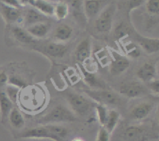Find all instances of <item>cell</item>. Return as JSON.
Returning a JSON list of instances; mask_svg holds the SVG:
<instances>
[{"mask_svg":"<svg viewBox=\"0 0 159 141\" xmlns=\"http://www.w3.org/2000/svg\"><path fill=\"white\" fill-rule=\"evenodd\" d=\"M68 130L66 127L57 124H46L33 127L17 135L20 139H51L54 141H67Z\"/></svg>","mask_w":159,"mask_h":141,"instance_id":"cell-1","label":"cell"},{"mask_svg":"<svg viewBox=\"0 0 159 141\" xmlns=\"http://www.w3.org/2000/svg\"><path fill=\"white\" fill-rule=\"evenodd\" d=\"M77 116L70 108L63 105H57L37 120L40 125L71 122L77 120Z\"/></svg>","mask_w":159,"mask_h":141,"instance_id":"cell-2","label":"cell"},{"mask_svg":"<svg viewBox=\"0 0 159 141\" xmlns=\"http://www.w3.org/2000/svg\"><path fill=\"white\" fill-rule=\"evenodd\" d=\"M65 98L71 110L75 116L85 117L91 113L92 109L94 108L95 102L76 92L68 91L65 94Z\"/></svg>","mask_w":159,"mask_h":141,"instance_id":"cell-3","label":"cell"},{"mask_svg":"<svg viewBox=\"0 0 159 141\" xmlns=\"http://www.w3.org/2000/svg\"><path fill=\"white\" fill-rule=\"evenodd\" d=\"M87 95L100 105H119L121 104V98L113 91L107 89L87 90L85 91Z\"/></svg>","mask_w":159,"mask_h":141,"instance_id":"cell-4","label":"cell"},{"mask_svg":"<svg viewBox=\"0 0 159 141\" xmlns=\"http://www.w3.org/2000/svg\"><path fill=\"white\" fill-rule=\"evenodd\" d=\"M115 12L116 6L113 3H111L100 12L95 22V28L98 32L108 33L111 30Z\"/></svg>","mask_w":159,"mask_h":141,"instance_id":"cell-5","label":"cell"},{"mask_svg":"<svg viewBox=\"0 0 159 141\" xmlns=\"http://www.w3.org/2000/svg\"><path fill=\"white\" fill-rule=\"evenodd\" d=\"M125 141H148L150 138V130L144 125H128L121 135Z\"/></svg>","mask_w":159,"mask_h":141,"instance_id":"cell-6","label":"cell"},{"mask_svg":"<svg viewBox=\"0 0 159 141\" xmlns=\"http://www.w3.org/2000/svg\"><path fill=\"white\" fill-rule=\"evenodd\" d=\"M120 93L130 99H135L144 95L146 88L144 85L138 81H129L123 82L120 85Z\"/></svg>","mask_w":159,"mask_h":141,"instance_id":"cell-7","label":"cell"},{"mask_svg":"<svg viewBox=\"0 0 159 141\" xmlns=\"http://www.w3.org/2000/svg\"><path fill=\"white\" fill-rule=\"evenodd\" d=\"M130 67V60L125 56L118 53H113V60L110 65V72L113 76L120 75Z\"/></svg>","mask_w":159,"mask_h":141,"instance_id":"cell-8","label":"cell"},{"mask_svg":"<svg viewBox=\"0 0 159 141\" xmlns=\"http://www.w3.org/2000/svg\"><path fill=\"white\" fill-rule=\"evenodd\" d=\"M136 75L142 82L148 83L156 77V64L155 61H147L138 68Z\"/></svg>","mask_w":159,"mask_h":141,"instance_id":"cell-9","label":"cell"},{"mask_svg":"<svg viewBox=\"0 0 159 141\" xmlns=\"http://www.w3.org/2000/svg\"><path fill=\"white\" fill-rule=\"evenodd\" d=\"M154 108V104L151 102H143L137 104L130 110L129 116L136 121L142 120L148 116Z\"/></svg>","mask_w":159,"mask_h":141,"instance_id":"cell-10","label":"cell"},{"mask_svg":"<svg viewBox=\"0 0 159 141\" xmlns=\"http://www.w3.org/2000/svg\"><path fill=\"white\" fill-rule=\"evenodd\" d=\"M134 37L138 46L148 54H154L159 51V40L158 38L143 37L138 33H135Z\"/></svg>","mask_w":159,"mask_h":141,"instance_id":"cell-11","label":"cell"},{"mask_svg":"<svg viewBox=\"0 0 159 141\" xmlns=\"http://www.w3.org/2000/svg\"><path fill=\"white\" fill-rule=\"evenodd\" d=\"M0 13L8 23L20 22L22 19V12L19 8L12 7L0 2Z\"/></svg>","mask_w":159,"mask_h":141,"instance_id":"cell-12","label":"cell"},{"mask_svg":"<svg viewBox=\"0 0 159 141\" xmlns=\"http://www.w3.org/2000/svg\"><path fill=\"white\" fill-rule=\"evenodd\" d=\"M80 68L84 82L90 88H95V89H105L107 88V85L105 82L102 79L99 78L95 73L90 72L83 67H81Z\"/></svg>","mask_w":159,"mask_h":141,"instance_id":"cell-13","label":"cell"},{"mask_svg":"<svg viewBox=\"0 0 159 141\" xmlns=\"http://www.w3.org/2000/svg\"><path fill=\"white\" fill-rule=\"evenodd\" d=\"M75 55L78 61L83 63L91 56V41L89 38H85L78 44L75 51Z\"/></svg>","mask_w":159,"mask_h":141,"instance_id":"cell-14","label":"cell"},{"mask_svg":"<svg viewBox=\"0 0 159 141\" xmlns=\"http://www.w3.org/2000/svg\"><path fill=\"white\" fill-rule=\"evenodd\" d=\"M13 108V103L8 98L5 91L0 90V120L2 124H6L11 110Z\"/></svg>","mask_w":159,"mask_h":141,"instance_id":"cell-15","label":"cell"},{"mask_svg":"<svg viewBox=\"0 0 159 141\" xmlns=\"http://www.w3.org/2000/svg\"><path fill=\"white\" fill-rule=\"evenodd\" d=\"M48 17L47 15H43L34 8L28 9L24 15L25 24L28 26L38 23H43L48 21Z\"/></svg>","mask_w":159,"mask_h":141,"instance_id":"cell-16","label":"cell"},{"mask_svg":"<svg viewBox=\"0 0 159 141\" xmlns=\"http://www.w3.org/2000/svg\"><path fill=\"white\" fill-rule=\"evenodd\" d=\"M68 47L65 44L59 43H50L45 45L43 51L45 54L56 58H61L66 54Z\"/></svg>","mask_w":159,"mask_h":141,"instance_id":"cell-17","label":"cell"},{"mask_svg":"<svg viewBox=\"0 0 159 141\" xmlns=\"http://www.w3.org/2000/svg\"><path fill=\"white\" fill-rule=\"evenodd\" d=\"M50 29H51V24L47 22H43V23H38L28 26L26 31L33 37L41 38V37H45L49 33Z\"/></svg>","mask_w":159,"mask_h":141,"instance_id":"cell-18","label":"cell"},{"mask_svg":"<svg viewBox=\"0 0 159 141\" xmlns=\"http://www.w3.org/2000/svg\"><path fill=\"white\" fill-rule=\"evenodd\" d=\"M29 4L47 16L54 15V5L50 2L46 0H30Z\"/></svg>","mask_w":159,"mask_h":141,"instance_id":"cell-19","label":"cell"},{"mask_svg":"<svg viewBox=\"0 0 159 141\" xmlns=\"http://www.w3.org/2000/svg\"><path fill=\"white\" fill-rule=\"evenodd\" d=\"M12 36L17 41L22 43H30L34 41V39L26 29L20 26H15L11 29Z\"/></svg>","mask_w":159,"mask_h":141,"instance_id":"cell-20","label":"cell"},{"mask_svg":"<svg viewBox=\"0 0 159 141\" xmlns=\"http://www.w3.org/2000/svg\"><path fill=\"white\" fill-rule=\"evenodd\" d=\"M8 120L10 122L11 126L16 130L22 129L25 125V119L21 112L17 108H12L8 117Z\"/></svg>","mask_w":159,"mask_h":141,"instance_id":"cell-21","label":"cell"},{"mask_svg":"<svg viewBox=\"0 0 159 141\" xmlns=\"http://www.w3.org/2000/svg\"><path fill=\"white\" fill-rule=\"evenodd\" d=\"M73 29L68 24H61L55 29L54 37L56 40L60 41H66L71 37Z\"/></svg>","mask_w":159,"mask_h":141,"instance_id":"cell-22","label":"cell"},{"mask_svg":"<svg viewBox=\"0 0 159 141\" xmlns=\"http://www.w3.org/2000/svg\"><path fill=\"white\" fill-rule=\"evenodd\" d=\"M100 0H85V12L88 18H93L100 10Z\"/></svg>","mask_w":159,"mask_h":141,"instance_id":"cell-23","label":"cell"},{"mask_svg":"<svg viewBox=\"0 0 159 141\" xmlns=\"http://www.w3.org/2000/svg\"><path fill=\"white\" fill-rule=\"evenodd\" d=\"M119 119L120 113L118 112L116 110L111 109L110 110V111H108L107 121H106L104 127H105L106 130H107L109 133H111L112 132L115 130V128H116V125H117L118 123V121H119Z\"/></svg>","mask_w":159,"mask_h":141,"instance_id":"cell-24","label":"cell"},{"mask_svg":"<svg viewBox=\"0 0 159 141\" xmlns=\"http://www.w3.org/2000/svg\"><path fill=\"white\" fill-rule=\"evenodd\" d=\"M68 14V6L65 2H58L54 6V15L58 20H65Z\"/></svg>","mask_w":159,"mask_h":141,"instance_id":"cell-25","label":"cell"},{"mask_svg":"<svg viewBox=\"0 0 159 141\" xmlns=\"http://www.w3.org/2000/svg\"><path fill=\"white\" fill-rule=\"evenodd\" d=\"M130 33H131V29H130V26L127 23L121 22L116 25L114 30V35L117 40H120V39L124 38V37L130 34Z\"/></svg>","mask_w":159,"mask_h":141,"instance_id":"cell-26","label":"cell"},{"mask_svg":"<svg viewBox=\"0 0 159 141\" xmlns=\"http://www.w3.org/2000/svg\"><path fill=\"white\" fill-rule=\"evenodd\" d=\"M125 51L127 56L131 58H138L141 55V47L134 43H130L125 46Z\"/></svg>","mask_w":159,"mask_h":141,"instance_id":"cell-27","label":"cell"},{"mask_svg":"<svg viewBox=\"0 0 159 141\" xmlns=\"http://www.w3.org/2000/svg\"><path fill=\"white\" fill-rule=\"evenodd\" d=\"M94 108H96V113H97L98 116V120H99V123H100L101 126H104L106 123V121H107V108H106L104 105H100V104L95 103Z\"/></svg>","mask_w":159,"mask_h":141,"instance_id":"cell-28","label":"cell"},{"mask_svg":"<svg viewBox=\"0 0 159 141\" xmlns=\"http://www.w3.org/2000/svg\"><path fill=\"white\" fill-rule=\"evenodd\" d=\"M19 91H20V88H18L16 86H13V85H9L6 87L5 93H6V95L8 96V98L10 99L12 103H16L17 99H18Z\"/></svg>","mask_w":159,"mask_h":141,"instance_id":"cell-29","label":"cell"},{"mask_svg":"<svg viewBox=\"0 0 159 141\" xmlns=\"http://www.w3.org/2000/svg\"><path fill=\"white\" fill-rule=\"evenodd\" d=\"M146 8L148 12L152 15H158L159 0H148Z\"/></svg>","mask_w":159,"mask_h":141,"instance_id":"cell-30","label":"cell"},{"mask_svg":"<svg viewBox=\"0 0 159 141\" xmlns=\"http://www.w3.org/2000/svg\"><path fill=\"white\" fill-rule=\"evenodd\" d=\"M8 83L11 85L17 87L18 88H23L26 87V83L23 78L19 76H10L8 77Z\"/></svg>","mask_w":159,"mask_h":141,"instance_id":"cell-31","label":"cell"},{"mask_svg":"<svg viewBox=\"0 0 159 141\" xmlns=\"http://www.w3.org/2000/svg\"><path fill=\"white\" fill-rule=\"evenodd\" d=\"M110 133L106 130L104 126H101L99 130L96 141H110Z\"/></svg>","mask_w":159,"mask_h":141,"instance_id":"cell-32","label":"cell"},{"mask_svg":"<svg viewBox=\"0 0 159 141\" xmlns=\"http://www.w3.org/2000/svg\"><path fill=\"white\" fill-rule=\"evenodd\" d=\"M148 87L153 94L158 95L159 93V81L158 79H154L148 82Z\"/></svg>","mask_w":159,"mask_h":141,"instance_id":"cell-33","label":"cell"},{"mask_svg":"<svg viewBox=\"0 0 159 141\" xmlns=\"http://www.w3.org/2000/svg\"><path fill=\"white\" fill-rule=\"evenodd\" d=\"M145 0H130L128 3V10L130 12L133 9H136V8L139 7L144 2Z\"/></svg>","mask_w":159,"mask_h":141,"instance_id":"cell-34","label":"cell"},{"mask_svg":"<svg viewBox=\"0 0 159 141\" xmlns=\"http://www.w3.org/2000/svg\"><path fill=\"white\" fill-rule=\"evenodd\" d=\"M8 77L9 76L4 71H0V90L2 89L8 84Z\"/></svg>","mask_w":159,"mask_h":141,"instance_id":"cell-35","label":"cell"},{"mask_svg":"<svg viewBox=\"0 0 159 141\" xmlns=\"http://www.w3.org/2000/svg\"><path fill=\"white\" fill-rule=\"evenodd\" d=\"M0 2L7 5V6H12V7L19 8V9L20 7V3L19 2L18 0H0Z\"/></svg>","mask_w":159,"mask_h":141,"instance_id":"cell-36","label":"cell"},{"mask_svg":"<svg viewBox=\"0 0 159 141\" xmlns=\"http://www.w3.org/2000/svg\"><path fill=\"white\" fill-rule=\"evenodd\" d=\"M68 3L76 10H79L81 8V0H68Z\"/></svg>","mask_w":159,"mask_h":141,"instance_id":"cell-37","label":"cell"},{"mask_svg":"<svg viewBox=\"0 0 159 141\" xmlns=\"http://www.w3.org/2000/svg\"><path fill=\"white\" fill-rule=\"evenodd\" d=\"M20 4H27L29 3L30 0H18Z\"/></svg>","mask_w":159,"mask_h":141,"instance_id":"cell-38","label":"cell"},{"mask_svg":"<svg viewBox=\"0 0 159 141\" xmlns=\"http://www.w3.org/2000/svg\"><path fill=\"white\" fill-rule=\"evenodd\" d=\"M71 141H84V140L82 139V138L76 137V138H74V139H73L72 140H71Z\"/></svg>","mask_w":159,"mask_h":141,"instance_id":"cell-39","label":"cell"}]
</instances>
